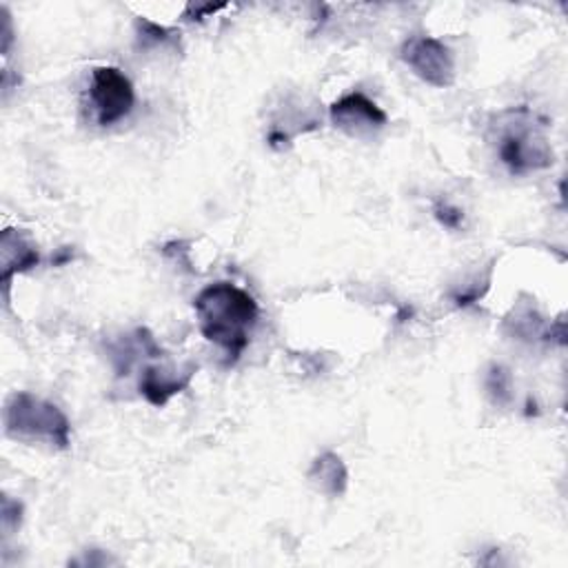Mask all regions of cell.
Instances as JSON below:
<instances>
[{
  "label": "cell",
  "mask_w": 568,
  "mask_h": 568,
  "mask_svg": "<svg viewBox=\"0 0 568 568\" xmlns=\"http://www.w3.org/2000/svg\"><path fill=\"white\" fill-rule=\"evenodd\" d=\"M489 392L497 396V403H506L511 398V375L502 366H493L489 373Z\"/></svg>",
  "instance_id": "8fae6325"
},
{
  "label": "cell",
  "mask_w": 568,
  "mask_h": 568,
  "mask_svg": "<svg viewBox=\"0 0 568 568\" xmlns=\"http://www.w3.org/2000/svg\"><path fill=\"white\" fill-rule=\"evenodd\" d=\"M405 65L433 87H451L456 83V58L451 50L433 36H411L400 50Z\"/></svg>",
  "instance_id": "277c9868"
},
{
  "label": "cell",
  "mask_w": 568,
  "mask_h": 568,
  "mask_svg": "<svg viewBox=\"0 0 568 568\" xmlns=\"http://www.w3.org/2000/svg\"><path fill=\"white\" fill-rule=\"evenodd\" d=\"M196 373L194 364H186V368H164V366H149L140 377V394L153 405L164 407L175 394L189 387Z\"/></svg>",
  "instance_id": "52a82bcc"
},
{
  "label": "cell",
  "mask_w": 568,
  "mask_h": 568,
  "mask_svg": "<svg viewBox=\"0 0 568 568\" xmlns=\"http://www.w3.org/2000/svg\"><path fill=\"white\" fill-rule=\"evenodd\" d=\"M309 482L315 486V491H320L329 497H337L346 491L349 471L340 456L326 451L313 460V464L309 469Z\"/></svg>",
  "instance_id": "9c48e42d"
},
{
  "label": "cell",
  "mask_w": 568,
  "mask_h": 568,
  "mask_svg": "<svg viewBox=\"0 0 568 568\" xmlns=\"http://www.w3.org/2000/svg\"><path fill=\"white\" fill-rule=\"evenodd\" d=\"M331 120L337 129H342L351 136H364V133L383 129L389 118L364 94L353 92L331 105Z\"/></svg>",
  "instance_id": "8992f818"
},
{
  "label": "cell",
  "mask_w": 568,
  "mask_h": 568,
  "mask_svg": "<svg viewBox=\"0 0 568 568\" xmlns=\"http://www.w3.org/2000/svg\"><path fill=\"white\" fill-rule=\"evenodd\" d=\"M0 260H3V282L10 287L17 274L30 271L41 262V254L17 229H8L0 238Z\"/></svg>",
  "instance_id": "ba28073f"
},
{
  "label": "cell",
  "mask_w": 568,
  "mask_h": 568,
  "mask_svg": "<svg viewBox=\"0 0 568 568\" xmlns=\"http://www.w3.org/2000/svg\"><path fill=\"white\" fill-rule=\"evenodd\" d=\"M6 431L14 440L47 442L56 449H67L72 425L56 405L21 392L8 400Z\"/></svg>",
  "instance_id": "7a4b0ae2"
},
{
  "label": "cell",
  "mask_w": 568,
  "mask_h": 568,
  "mask_svg": "<svg viewBox=\"0 0 568 568\" xmlns=\"http://www.w3.org/2000/svg\"><path fill=\"white\" fill-rule=\"evenodd\" d=\"M194 309L201 333L225 349L229 364H234L247 349L249 333L258 322V302L232 282H216L196 296Z\"/></svg>",
  "instance_id": "6da1fadb"
},
{
  "label": "cell",
  "mask_w": 568,
  "mask_h": 568,
  "mask_svg": "<svg viewBox=\"0 0 568 568\" xmlns=\"http://www.w3.org/2000/svg\"><path fill=\"white\" fill-rule=\"evenodd\" d=\"M89 98L103 127H111L129 116L136 103L131 81L116 67H96L92 72Z\"/></svg>",
  "instance_id": "5b68a950"
},
{
  "label": "cell",
  "mask_w": 568,
  "mask_h": 568,
  "mask_svg": "<svg viewBox=\"0 0 568 568\" xmlns=\"http://www.w3.org/2000/svg\"><path fill=\"white\" fill-rule=\"evenodd\" d=\"M513 120L502 129L497 140L500 160L508 167L513 175H524L553 164V151L548 140L535 127V118L528 109H517L508 114Z\"/></svg>",
  "instance_id": "3957f363"
},
{
  "label": "cell",
  "mask_w": 568,
  "mask_h": 568,
  "mask_svg": "<svg viewBox=\"0 0 568 568\" xmlns=\"http://www.w3.org/2000/svg\"><path fill=\"white\" fill-rule=\"evenodd\" d=\"M433 214H436L438 223L444 225L447 229H458V227L462 225V218H464L462 212H460L458 207L449 205V203H438L436 210H433Z\"/></svg>",
  "instance_id": "7c38bea8"
},
{
  "label": "cell",
  "mask_w": 568,
  "mask_h": 568,
  "mask_svg": "<svg viewBox=\"0 0 568 568\" xmlns=\"http://www.w3.org/2000/svg\"><path fill=\"white\" fill-rule=\"evenodd\" d=\"M180 34L171 32V30H164L160 25H153L149 21H138V43L140 47H167L171 43H175Z\"/></svg>",
  "instance_id": "30bf717a"
},
{
  "label": "cell",
  "mask_w": 568,
  "mask_h": 568,
  "mask_svg": "<svg viewBox=\"0 0 568 568\" xmlns=\"http://www.w3.org/2000/svg\"><path fill=\"white\" fill-rule=\"evenodd\" d=\"M21 513H23V506L6 495L3 497V528L8 533L14 531L17 526H21Z\"/></svg>",
  "instance_id": "4fadbf2b"
}]
</instances>
